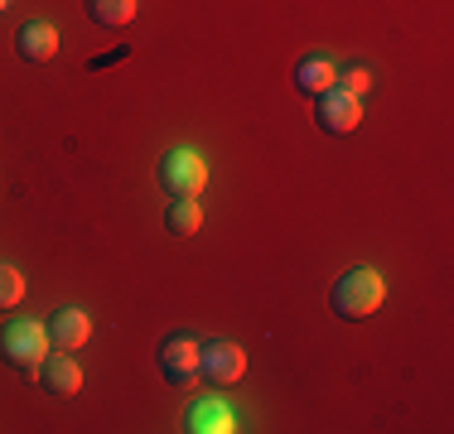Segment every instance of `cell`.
<instances>
[{
	"label": "cell",
	"mask_w": 454,
	"mask_h": 434,
	"mask_svg": "<svg viewBox=\"0 0 454 434\" xmlns=\"http://www.w3.org/2000/svg\"><path fill=\"white\" fill-rule=\"evenodd\" d=\"M92 338V319L82 309H59L49 319V343L59 347V353H73V347H82Z\"/></svg>",
	"instance_id": "cell-8"
},
{
	"label": "cell",
	"mask_w": 454,
	"mask_h": 434,
	"mask_svg": "<svg viewBox=\"0 0 454 434\" xmlns=\"http://www.w3.org/2000/svg\"><path fill=\"white\" fill-rule=\"evenodd\" d=\"M333 87H339V92H348V97H363L367 87H372V73H367L363 63H353V68H343L339 78H333Z\"/></svg>",
	"instance_id": "cell-15"
},
{
	"label": "cell",
	"mask_w": 454,
	"mask_h": 434,
	"mask_svg": "<svg viewBox=\"0 0 454 434\" xmlns=\"http://www.w3.org/2000/svg\"><path fill=\"white\" fill-rule=\"evenodd\" d=\"M387 299V280L377 275L372 266H353L339 275V285H333V314L339 319H372L377 309H382Z\"/></svg>",
	"instance_id": "cell-1"
},
{
	"label": "cell",
	"mask_w": 454,
	"mask_h": 434,
	"mask_svg": "<svg viewBox=\"0 0 454 434\" xmlns=\"http://www.w3.org/2000/svg\"><path fill=\"white\" fill-rule=\"evenodd\" d=\"M203 183H208L203 155H193V150H169V155L160 159V189H165L169 198H199Z\"/></svg>",
	"instance_id": "cell-3"
},
{
	"label": "cell",
	"mask_w": 454,
	"mask_h": 434,
	"mask_svg": "<svg viewBox=\"0 0 454 434\" xmlns=\"http://www.w3.org/2000/svg\"><path fill=\"white\" fill-rule=\"evenodd\" d=\"M25 299V275L15 266H0V309H15Z\"/></svg>",
	"instance_id": "cell-14"
},
{
	"label": "cell",
	"mask_w": 454,
	"mask_h": 434,
	"mask_svg": "<svg viewBox=\"0 0 454 434\" xmlns=\"http://www.w3.org/2000/svg\"><path fill=\"white\" fill-rule=\"evenodd\" d=\"M15 49H20V58H25V63H49L53 53H59V29L44 25V19H29V25L20 29Z\"/></svg>",
	"instance_id": "cell-10"
},
{
	"label": "cell",
	"mask_w": 454,
	"mask_h": 434,
	"mask_svg": "<svg viewBox=\"0 0 454 434\" xmlns=\"http://www.w3.org/2000/svg\"><path fill=\"white\" fill-rule=\"evenodd\" d=\"M49 329L35 319H15L0 329V357H5L15 372H39V362L49 357Z\"/></svg>",
	"instance_id": "cell-2"
},
{
	"label": "cell",
	"mask_w": 454,
	"mask_h": 434,
	"mask_svg": "<svg viewBox=\"0 0 454 434\" xmlns=\"http://www.w3.org/2000/svg\"><path fill=\"white\" fill-rule=\"evenodd\" d=\"M184 430H189V434H232L237 420H232V410H227L218 396H208V400H193V406H189Z\"/></svg>",
	"instance_id": "cell-9"
},
{
	"label": "cell",
	"mask_w": 454,
	"mask_h": 434,
	"mask_svg": "<svg viewBox=\"0 0 454 434\" xmlns=\"http://www.w3.org/2000/svg\"><path fill=\"white\" fill-rule=\"evenodd\" d=\"M333 78H339V68H333L329 58H305V63L295 68V87H300L305 97H324V92L333 87Z\"/></svg>",
	"instance_id": "cell-11"
},
{
	"label": "cell",
	"mask_w": 454,
	"mask_h": 434,
	"mask_svg": "<svg viewBox=\"0 0 454 434\" xmlns=\"http://www.w3.org/2000/svg\"><path fill=\"white\" fill-rule=\"evenodd\" d=\"M199 347L189 333H175V338H165L160 347V372H165L169 386H193V376H199Z\"/></svg>",
	"instance_id": "cell-5"
},
{
	"label": "cell",
	"mask_w": 454,
	"mask_h": 434,
	"mask_svg": "<svg viewBox=\"0 0 454 434\" xmlns=\"http://www.w3.org/2000/svg\"><path fill=\"white\" fill-rule=\"evenodd\" d=\"M315 102H319V126L329 130V136H348V130L363 126V97H348V92H339V87H329Z\"/></svg>",
	"instance_id": "cell-6"
},
{
	"label": "cell",
	"mask_w": 454,
	"mask_h": 434,
	"mask_svg": "<svg viewBox=\"0 0 454 434\" xmlns=\"http://www.w3.org/2000/svg\"><path fill=\"white\" fill-rule=\"evenodd\" d=\"M165 227L175 236H193L203 227V208H199V198H175L169 203V213H165Z\"/></svg>",
	"instance_id": "cell-13"
},
{
	"label": "cell",
	"mask_w": 454,
	"mask_h": 434,
	"mask_svg": "<svg viewBox=\"0 0 454 434\" xmlns=\"http://www.w3.org/2000/svg\"><path fill=\"white\" fill-rule=\"evenodd\" d=\"M35 376H39V386H44L49 396H78L82 391V367H78L73 353H49Z\"/></svg>",
	"instance_id": "cell-7"
},
{
	"label": "cell",
	"mask_w": 454,
	"mask_h": 434,
	"mask_svg": "<svg viewBox=\"0 0 454 434\" xmlns=\"http://www.w3.org/2000/svg\"><path fill=\"white\" fill-rule=\"evenodd\" d=\"M247 372V353L237 343H203L199 347V376L213 386H232Z\"/></svg>",
	"instance_id": "cell-4"
},
{
	"label": "cell",
	"mask_w": 454,
	"mask_h": 434,
	"mask_svg": "<svg viewBox=\"0 0 454 434\" xmlns=\"http://www.w3.org/2000/svg\"><path fill=\"white\" fill-rule=\"evenodd\" d=\"M136 10H140L136 0H88V15H92L102 29H121V25H131Z\"/></svg>",
	"instance_id": "cell-12"
},
{
	"label": "cell",
	"mask_w": 454,
	"mask_h": 434,
	"mask_svg": "<svg viewBox=\"0 0 454 434\" xmlns=\"http://www.w3.org/2000/svg\"><path fill=\"white\" fill-rule=\"evenodd\" d=\"M5 10H10V0H0V15H5Z\"/></svg>",
	"instance_id": "cell-17"
},
{
	"label": "cell",
	"mask_w": 454,
	"mask_h": 434,
	"mask_svg": "<svg viewBox=\"0 0 454 434\" xmlns=\"http://www.w3.org/2000/svg\"><path fill=\"white\" fill-rule=\"evenodd\" d=\"M126 53H131V49H126V43H121V49H112V53H102V58H92V68H106V63H121Z\"/></svg>",
	"instance_id": "cell-16"
}]
</instances>
